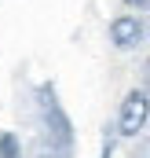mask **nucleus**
Returning a JSON list of instances; mask_svg holds the SVG:
<instances>
[{
    "label": "nucleus",
    "instance_id": "obj_1",
    "mask_svg": "<svg viewBox=\"0 0 150 158\" xmlns=\"http://www.w3.org/2000/svg\"><path fill=\"white\" fill-rule=\"evenodd\" d=\"M150 118V96L147 92H128L124 96V103H121V114H117V129H121V136H136Z\"/></svg>",
    "mask_w": 150,
    "mask_h": 158
},
{
    "label": "nucleus",
    "instance_id": "obj_2",
    "mask_svg": "<svg viewBox=\"0 0 150 158\" xmlns=\"http://www.w3.org/2000/svg\"><path fill=\"white\" fill-rule=\"evenodd\" d=\"M139 33H143V26H139L136 15H121V19L110 22V40L117 48H132V44L139 40Z\"/></svg>",
    "mask_w": 150,
    "mask_h": 158
},
{
    "label": "nucleus",
    "instance_id": "obj_3",
    "mask_svg": "<svg viewBox=\"0 0 150 158\" xmlns=\"http://www.w3.org/2000/svg\"><path fill=\"white\" fill-rule=\"evenodd\" d=\"M0 158H18V143H15V136H11V132H4V136H0Z\"/></svg>",
    "mask_w": 150,
    "mask_h": 158
}]
</instances>
